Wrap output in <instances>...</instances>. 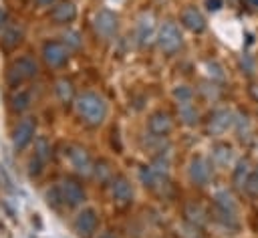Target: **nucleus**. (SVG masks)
Returning <instances> with one entry per match:
<instances>
[{"mask_svg": "<svg viewBox=\"0 0 258 238\" xmlns=\"http://www.w3.org/2000/svg\"><path fill=\"white\" fill-rule=\"evenodd\" d=\"M75 109L83 117V121H87L89 125H99L107 117V103L97 93H83V95H79L77 103H75Z\"/></svg>", "mask_w": 258, "mask_h": 238, "instance_id": "nucleus-1", "label": "nucleus"}, {"mask_svg": "<svg viewBox=\"0 0 258 238\" xmlns=\"http://www.w3.org/2000/svg\"><path fill=\"white\" fill-rule=\"evenodd\" d=\"M181 44H183V36H181L179 26L173 20L163 22L159 26V32H157V46L163 52H175Z\"/></svg>", "mask_w": 258, "mask_h": 238, "instance_id": "nucleus-2", "label": "nucleus"}, {"mask_svg": "<svg viewBox=\"0 0 258 238\" xmlns=\"http://www.w3.org/2000/svg\"><path fill=\"white\" fill-rule=\"evenodd\" d=\"M93 26H95V30H97L99 36H103V38H113V36L117 34V30H119V18H117V14H115L113 10L103 8V10H99V12L95 14Z\"/></svg>", "mask_w": 258, "mask_h": 238, "instance_id": "nucleus-3", "label": "nucleus"}, {"mask_svg": "<svg viewBox=\"0 0 258 238\" xmlns=\"http://www.w3.org/2000/svg\"><path fill=\"white\" fill-rule=\"evenodd\" d=\"M157 26H155V18H153V14H149V12H143V14H139V18H137V24H135V36H137V42L141 44V46H147V44H151L153 40H157Z\"/></svg>", "mask_w": 258, "mask_h": 238, "instance_id": "nucleus-4", "label": "nucleus"}, {"mask_svg": "<svg viewBox=\"0 0 258 238\" xmlns=\"http://www.w3.org/2000/svg\"><path fill=\"white\" fill-rule=\"evenodd\" d=\"M187 173H189V180L196 186H206L212 180V161L208 157H204V155H196L189 161Z\"/></svg>", "mask_w": 258, "mask_h": 238, "instance_id": "nucleus-5", "label": "nucleus"}, {"mask_svg": "<svg viewBox=\"0 0 258 238\" xmlns=\"http://www.w3.org/2000/svg\"><path fill=\"white\" fill-rule=\"evenodd\" d=\"M214 200H216V208H218V214L222 216V220H224L226 224H230V222L236 224L238 204H236L234 196H232L228 190H218L216 196H214Z\"/></svg>", "mask_w": 258, "mask_h": 238, "instance_id": "nucleus-6", "label": "nucleus"}, {"mask_svg": "<svg viewBox=\"0 0 258 238\" xmlns=\"http://www.w3.org/2000/svg\"><path fill=\"white\" fill-rule=\"evenodd\" d=\"M64 157H67L69 165H71L77 173H81V175H89V173L93 171V161H91L89 153H87L83 147H79V145L69 147V149L64 151Z\"/></svg>", "mask_w": 258, "mask_h": 238, "instance_id": "nucleus-7", "label": "nucleus"}, {"mask_svg": "<svg viewBox=\"0 0 258 238\" xmlns=\"http://www.w3.org/2000/svg\"><path fill=\"white\" fill-rule=\"evenodd\" d=\"M99 226V218H97V212L93 208H83L77 216H75V222H73V228L79 236L83 238H89L93 236V232L97 230Z\"/></svg>", "mask_w": 258, "mask_h": 238, "instance_id": "nucleus-8", "label": "nucleus"}, {"mask_svg": "<svg viewBox=\"0 0 258 238\" xmlns=\"http://www.w3.org/2000/svg\"><path fill=\"white\" fill-rule=\"evenodd\" d=\"M236 123V115L230 109H218L210 115L208 121V131L212 135H224L228 129H232Z\"/></svg>", "mask_w": 258, "mask_h": 238, "instance_id": "nucleus-9", "label": "nucleus"}, {"mask_svg": "<svg viewBox=\"0 0 258 238\" xmlns=\"http://www.w3.org/2000/svg\"><path fill=\"white\" fill-rule=\"evenodd\" d=\"M34 131H36V123L32 117H24L18 121L16 129H14V135H12V145L14 149H24L32 139H34Z\"/></svg>", "mask_w": 258, "mask_h": 238, "instance_id": "nucleus-10", "label": "nucleus"}, {"mask_svg": "<svg viewBox=\"0 0 258 238\" xmlns=\"http://www.w3.org/2000/svg\"><path fill=\"white\" fill-rule=\"evenodd\" d=\"M69 46L64 42H56V40H50V42H44L42 46V56L46 61V65L50 67H60L69 61Z\"/></svg>", "mask_w": 258, "mask_h": 238, "instance_id": "nucleus-11", "label": "nucleus"}, {"mask_svg": "<svg viewBox=\"0 0 258 238\" xmlns=\"http://www.w3.org/2000/svg\"><path fill=\"white\" fill-rule=\"evenodd\" d=\"M58 194H60L62 204H67V206H79V204L85 202V190H83L77 182H73V180L60 182Z\"/></svg>", "mask_w": 258, "mask_h": 238, "instance_id": "nucleus-12", "label": "nucleus"}, {"mask_svg": "<svg viewBox=\"0 0 258 238\" xmlns=\"http://www.w3.org/2000/svg\"><path fill=\"white\" fill-rule=\"evenodd\" d=\"M111 196H113V200H115L117 204H121V206L131 204V200H133V186H131V182H129L125 175L115 177V180L111 182Z\"/></svg>", "mask_w": 258, "mask_h": 238, "instance_id": "nucleus-13", "label": "nucleus"}, {"mask_svg": "<svg viewBox=\"0 0 258 238\" xmlns=\"http://www.w3.org/2000/svg\"><path fill=\"white\" fill-rule=\"evenodd\" d=\"M171 127H173L171 117L167 113H163V111H155L147 121V129H149V133L153 137H165L171 131Z\"/></svg>", "mask_w": 258, "mask_h": 238, "instance_id": "nucleus-14", "label": "nucleus"}, {"mask_svg": "<svg viewBox=\"0 0 258 238\" xmlns=\"http://www.w3.org/2000/svg\"><path fill=\"white\" fill-rule=\"evenodd\" d=\"M36 73H38L36 63H34L32 58H28V56H22V58H18V61L12 65V69H10V79H12V81L32 79Z\"/></svg>", "mask_w": 258, "mask_h": 238, "instance_id": "nucleus-15", "label": "nucleus"}, {"mask_svg": "<svg viewBox=\"0 0 258 238\" xmlns=\"http://www.w3.org/2000/svg\"><path fill=\"white\" fill-rule=\"evenodd\" d=\"M181 22H183V26L189 28L191 32H204V30H206V18H204V14H202L198 8H194V6H189V8H185V10L181 12Z\"/></svg>", "mask_w": 258, "mask_h": 238, "instance_id": "nucleus-16", "label": "nucleus"}, {"mask_svg": "<svg viewBox=\"0 0 258 238\" xmlns=\"http://www.w3.org/2000/svg\"><path fill=\"white\" fill-rule=\"evenodd\" d=\"M234 159V149L230 143H214L212 145V163L216 167H228Z\"/></svg>", "mask_w": 258, "mask_h": 238, "instance_id": "nucleus-17", "label": "nucleus"}, {"mask_svg": "<svg viewBox=\"0 0 258 238\" xmlns=\"http://www.w3.org/2000/svg\"><path fill=\"white\" fill-rule=\"evenodd\" d=\"M75 16H77V6H75L71 0L58 2V4L52 8V18H54L56 22H60V24L75 20Z\"/></svg>", "mask_w": 258, "mask_h": 238, "instance_id": "nucleus-18", "label": "nucleus"}, {"mask_svg": "<svg viewBox=\"0 0 258 238\" xmlns=\"http://www.w3.org/2000/svg\"><path fill=\"white\" fill-rule=\"evenodd\" d=\"M250 173H252L250 161L248 159H240L236 163V167H234V173H232V180H234L236 188H244L246 182H248V177H250Z\"/></svg>", "mask_w": 258, "mask_h": 238, "instance_id": "nucleus-19", "label": "nucleus"}, {"mask_svg": "<svg viewBox=\"0 0 258 238\" xmlns=\"http://www.w3.org/2000/svg\"><path fill=\"white\" fill-rule=\"evenodd\" d=\"M177 111H179V117L185 125L198 123V109L194 107V103H181V105H177Z\"/></svg>", "mask_w": 258, "mask_h": 238, "instance_id": "nucleus-20", "label": "nucleus"}, {"mask_svg": "<svg viewBox=\"0 0 258 238\" xmlns=\"http://www.w3.org/2000/svg\"><path fill=\"white\" fill-rule=\"evenodd\" d=\"M48 155H50V143H48V139L46 137H38L34 141V157H36V161L44 163L48 159Z\"/></svg>", "mask_w": 258, "mask_h": 238, "instance_id": "nucleus-21", "label": "nucleus"}, {"mask_svg": "<svg viewBox=\"0 0 258 238\" xmlns=\"http://www.w3.org/2000/svg\"><path fill=\"white\" fill-rule=\"evenodd\" d=\"M173 99L177 101V105L181 103H191L194 101V91L187 87V85H177L173 89Z\"/></svg>", "mask_w": 258, "mask_h": 238, "instance_id": "nucleus-22", "label": "nucleus"}, {"mask_svg": "<svg viewBox=\"0 0 258 238\" xmlns=\"http://www.w3.org/2000/svg\"><path fill=\"white\" fill-rule=\"evenodd\" d=\"M10 103H12V109L14 111H24L30 105V95L26 91H16L12 95V99H10Z\"/></svg>", "mask_w": 258, "mask_h": 238, "instance_id": "nucleus-23", "label": "nucleus"}, {"mask_svg": "<svg viewBox=\"0 0 258 238\" xmlns=\"http://www.w3.org/2000/svg\"><path fill=\"white\" fill-rule=\"evenodd\" d=\"M56 95H58V99H60L62 103H69V101L73 99V85H71L69 81L60 79V81L56 83Z\"/></svg>", "mask_w": 258, "mask_h": 238, "instance_id": "nucleus-24", "label": "nucleus"}, {"mask_svg": "<svg viewBox=\"0 0 258 238\" xmlns=\"http://www.w3.org/2000/svg\"><path fill=\"white\" fill-rule=\"evenodd\" d=\"M234 127H236V131H238V137H240V139H246V137L250 135V121H248L246 115H238Z\"/></svg>", "mask_w": 258, "mask_h": 238, "instance_id": "nucleus-25", "label": "nucleus"}, {"mask_svg": "<svg viewBox=\"0 0 258 238\" xmlns=\"http://www.w3.org/2000/svg\"><path fill=\"white\" fill-rule=\"evenodd\" d=\"M20 38H22L20 28L12 26V28H6V30H4V38H2V40H4L8 46H14V44H18V42H20Z\"/></svg>", "mask_w": 258, "mask_h": 238, "instance_id": "nucleus-26", "label": "nucleus"}, {"mask_svg": "<svg viewBox=\"0 0 258 238\" xmlns=\"http://www.w3.org/2000/svg\"><path fill=\"white\" fill-rule=\"evenodd\" d=\"M185 216H187V220L191 222V224H196V226H200L202 222H204V212H202V208L200 206H187V210H185Z\"/></svg>", "mask_w": 258, "mask_h": 238, "instance_id": "nucleus-27", "label": "nucleus"}, {"mask_svg": "<svg viewBox=\"0 0 258 238\" xmlns=\"http://www.w3.org/2000/svg\"><path fill=\"white\" fill-rule=\"evenodd\" d=\"M62 38H64V44H67L69 48H81V44H83L81 34H79L77 30H67V32L62 34Z\"/></svg>", "mask_w": 258, "mask_h": 238, "instance_id": "nucleus-28", "label": "nucleus"}, {"mask_svg": "<svg viewBox=\"0 0 258 238\" xmlns=\"http://www.w3.org/2000/svg\"><path fill=\"white\" fill-rule=\"evenodd\" d=\"M244 190H246L252 198H258V169L250 173V177H248V182H246Z\"/></svg>", "mask_w": 258, "mask_h": 238, "instance_id": "nucleus-29", "label": "nucleus"}, {"mask_svg": "<svg viewBox=\"0 0 258 238\" xmlns=\"http://www.w3.org/2000/svg\"><path fill=\"white\" fill-rule=\"evenodd\" d=\"M206 73H208V77H212V79H224V71H222V67L218 65V63H206Z\"/></svg>", "mask_w": 258, "mask_h": 238, "instance_id": "nucleus-30", "label": "nucleus"}, {"mask_svg": "<svg viewBox=\"0 0 258 238\" xmlns=\"http://www.w3.org/2000/svg\"><path fill=\"white\" fill-rule=\"evenodd\" d=\"M206 4H208V10H212V12H216V10L222 8V0H208Z\"/></svg>", "mask_w": 258, "mask_h": 238, "instance_id": "nucleus-31", "label": "nucleus"}, {"mask_svg": "<svg viewBox=\"0 0 258 238\" xmlns=\"http://www.w3.org/2000/svg\"><path fill=\"white\" fill-rule=\"evenodd\" d=\"M38 6H50V4H54L56 0H34Z\"/></svg>", "mask_w": 258, "mask_h": 238, "instance_id": "nucleus-32", "label": "nucleus"}, {"mask_svg": "<svg viewBox=\"0 0 258 238\" xmlns=\"http://www.w3.org/2000/svg\"><path fill=\"white\" fill-rule=\"evenodd\" d=\"M250 93H252V97L258 101V85H252V87H250Z\"/></svg>", "mask_w": 258, "mask_h": 238, "instance_id": "nucleus-33", "label": "nucleus"}, {"mask_svg": "<svg viewBox=\"0 0 258 238\" xmlns=\"http://www.w3.org/2000/svg\"><path fill=\"white\" fill-rule=\"evenodd\" d=\"M244 2H246L250 8H258V0H244Z\"/></svg>", "mask_w": 258, "mask_h": 238, "instance_id": "nucleus-34", "label": "nucleus"}, {"mask_svg": "<svg viewBox=\"0 0 258 238\" xmlns=\"http://www.w3.org/2000/svg\"><path fill=\"white\" fill-rule=\"evenodd\" d=\"M103 238H113V236H109V234H105V236H103Z\"/></svg>", "mask_w": 258, "mask_h": 238, "instance_id": "nucleus-35", "label": "nucleus"}, {"mask_svg": "<svg viewBox=\"0 0 258 238\" xmlns=\"http://www.w3.org/2000/svg\"><path fill=\"white\" fill-rule=\"evenodd\" d=\"M111 2H123V0H111Z\"/></svg>", "mask_w": 258, "mask_h": 238, "instance_id": "nucleus-36", "label": "nucleus"}, {"mask_svg": "<svg viewBox=\"0 0 258 238\" xmlns=\"http://www.w3.org/2000/svg\"><path fill=\"white\" fill-rule=\"evenodd\" d=\"M256 151H258V141H256Z\"/></svg>", "mask_w": 258, "mask_h": 238, "instance_id": "nucleus-37", "label": "nucleus"}]
</instances>
